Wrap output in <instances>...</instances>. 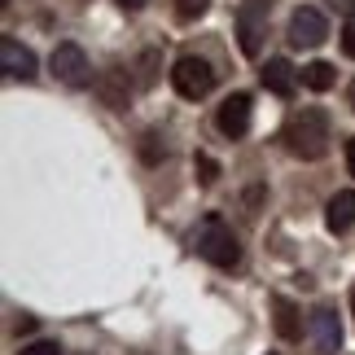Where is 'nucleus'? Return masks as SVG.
<instances>
[{"instance_id": "obj_13", "label": "nucleus", "mask_w": 355, "mask_h": 355, "mask_svg": "<svg viewBox=\"0 0 355 355\" xmlns=\"http://www.w3.org/2000/svg\"><path fill=\"white\" fill-rule=\"evenodd\" d=\"M272 311H277V334L285 338V343H298V338H303V320H298V307H294L285 294H277V298H272Z\"/></svg>"}, {"instance_id": "obj_19", "label": "nucleus", "mask_w": 355, "mask_h": 355, "mask_svg": "<svg viewBox=\"0 0 355 355\" xmlns=\"http://www.w3.org/2000/svg\"><path fill=\"white\" fill-rule=\"evenodd\" d=\"M343 53L355 58V18H347V26H343Z\"/></svg>"}, {"instance_id": "obj_18", "label": "nucleus", "mask_w": 355, "mask_h": 355, "mask_svg": "<svg viewBox=\"0 0 355 355\" xmlns=\"http://www.w3.org/2000/svg\"><path fill=\"white\" fill-rule=\"evenodd\" d=\"M18 355H62V347L53 343V338H40V343H26Z\"/></svg>"}, {"instance_id": "obj_20", "label": "nucleus", "mask_w": 355, "mask_h": 355, "mask_svg": "<svg viewBox=\"0 0 355 355\" xmlns=\"http://www.w3.org/2000/svg\"><path fill=\"white\" fill-rule=\"evenodd\" d=\"M18 334H35V316H22L18 320Z\"/></svg>"}, {"instance_id": "obj_6", "label": "nucleus", "mask_w": 355, "mask_h": 355, "mask_svg": "<svg viewBox=\"0 0 355 355\" xmlns=\"http://www.w3.org/2000/svg\"><path fill=\"white\" fill-rule=\"evenodd\" d=\"M250 114H254V101L245 97V92H233V97L220 105V114H215V128H220L228 141H241V136L250 132Z\"/></svg>"}, {"instance_id": "obj_3", "label": "nucleus", "mask_w": 355, "mask_h": 355, "mask_svg": "<svg viewBox=\"0 0 355 355\" xmlns=\"http://www.w3.org/2000/svg\"><path fill=\"white\" fill-rule=\"evenodd\" d=\"M171 84H175V92H180L184 101H202V97H211V88H215V71H211L207 58L184 53V58L171 66Z\"/></svg>"}, {"instance_id": "obj_24", "label": "nucleus", "mask_w": 355, "mask_h": 355, "mask_svg": "<svg viewBox=\"0 0 355 355\" xmlns=\"http://www.w3.org/2000/svg\"><path fill=\"white\" fill-rule=\"evenodd\" d=\"M351 311H355V290H351Z\"/></svg>"}, {"instance_id": "obj_8", "label": "nucleus", "mask_w": 355, "mask_h": 355, "mask_svg": "<svg viewBox=\"0 0 355 355\" xmlns=\"http://www.w3.org/2000/svg\"><path fill=\"white\" fill-rule=\"evenodd\" d=\"M0 71L26 84V79H35V53L26 44H18L13 35H0Z\"/></svg>"}, {"instance_id": "obj_1", "label": "nucleus", "mask_w": 355, "mask_h": 355, "mask_svg": "<svg viewBox=\"0 0 355 355\" xmlns=\"http://www.w3.org/2000/svg\"><path fill=\"white\" fill-rule=\"evenodd\" d=\"M281 141H285V149H290L294 158H303V162L324 158V154H329V141H334L329 114H324L320 105H303V110H294L290 123L281 128Z\"/></svg>"}, {"instance_id": "obj_9", "label": "nucleus", "mask_w": 355, "mask_h": 355, "mask_svg": "<svg viewBox=\"0 0 355 355\" xmlns=\"http://www.w3.org/2000/svg\"><path fill=\"white\" fill-rule=\"evenodd\" d=\"M311 343H316L320 355H338V347H343V324H338L334 307H316V311H311Z\"/></svg>"}, {"instance_id": "obj_4", "label": "nucleus", "mask_w": 355, "mask_h": 355, "mask_svg": "<svg viewBox=\"0 0 355 355\" xmlns=\"http://www.w3.org/2000/svg\"><path fill=\"white\" fill-rule=\"evenodd\" d=\"M268 9L272 0H245L237 9V40L245 58H259L263 53V35H268Z\"/></svg>"}, {"instance_id": "obj_12", "label": "nucleus", "mask_w": 355, "mask_h": 355, "mask_svg": "<svg viewBox=\"0 0 355 355\" xmlns=\"http://www.w3.org/2000/svg\"><path fill=\"white\" fill-rule=\"evenodd\" d=\"M97 92H101V101L110 105V110H123V105H128V97H132V79H128V71H123V66L105 71V75L97 79Z\"/></svg>"}, {"instance_id": "obj_14", "label": "nucleus", "mask_w": 355, "mask_h": 355, "mask_svg": "<svg viewBox=\"0 0 355 355\" xmlns=\"http://www.w3.org/2000/svg\"><path fill=\"white\" fill-rule=\"evenodd\" d=\"M334 79H338V71H334L329 62H307V66H303V84H307L311 92H329Z\"/></svg>"}, {"instance_id": "obj_5", "label": "nucleus", "mask_w": 355, "mask_h": 355, "mask_svg": "<svg viewBox=\"0 0 355 355\" xmlns=\"http://www.w3.org/2000/svg\"><path fill=\"white\" fill-rule=\"evenodd\" d=\"M49 71H53V79H62L66 88H84L92 79V66H88V58H84L79 44H58V49H53Z\"/></svg>"}, {"instance_id": "obj_10", "label": "nucleus", "mask_w": 355, "mask_h": 355, "mask_svg": "<svg viewBox=\"0 0 355 355\" xmlns=\"http://www.w3.org/2000/svg\"><path fill=\"white\" fill-rule=\"evenodd\" d=\"M259 79H263V88L272 92V97H281V101H290L298 92V71L285 58H268V66L259 71Z\"/></svg>"}, {"instance_id": "obj_23", "label": "nucleus", "mask_w": 355, "mask_h": 355, "mask_svg": "<svg viewBox=\"0 0 355 355\" xmlns=\"http://www.w3.org/2000/svg\"><path fill=\"white\" fill-rule=\"evenodd\" d=\"M347 101H351V110H355V84H351V88H347Z\"/></svg>"}, {"instance_id": "obj_15", "label": "nucleus", "mask_w": 355, "mask_h": 355, "mask_svg": "<svg viewBox=\"0 0 355 355\" xmlns=\"http://www.w3.org/2000/svg\"><path fill=\"white\" fill-rule=\"evenodd\" d=\"M207 9H211V0H175V18L180 22H198Z\"/></svg>"}, {"instance_id": "obj_17", "label": "nucleus", "mask_w": 355, "mask_h": 355, "mask_svg": "<svg viewBox=\"0 0 355 355\" xmlns=\"http://www.w3.org/2000/svg\"><path fill=\"white\" fill-rule=\"evenodd\" d=\"M141 154H145V162H149V167H158V162L167 158V145H158V132H149V136H145Z\"/></svg>"}, {"instance_id": "obj_7", "label": "nucleus", "mask_w": 355, "mask_h": 355, "mask_svg": "<svg viewBox=\"0 0 355 355\" xmlns=\"http://www.w3.org/2000/svg\"><path fill=\"white\" fill-rule=\"evenodd\" d=\"M324 35H329V26H324L320 9H294V18H290V44L294 49H316V44H324Z\"/></svg>"}, {"instance_id": "obj_25", "label": "nucleus", "mask_w": 355, "mask_h": 355, "mask_svg": "<svg viewBox=\"0 0 355 355\" xmlns=\"http://www.w3.org/2000/svg\"><path fill=\"white\" fill-rule=\"evenodd\" d=\"M5 5H9V0H0V9H5Z\"/></svg>"}, {"instance_id": "obj_21", "label": "nucleus", "mask_w": 355, "mask_h": 355, "mask_svg": "<svg viewBox=\"0 0 355 355\" xmlns=\"http://www.w3.org/2000/svg\"><path fill=\"white\" fill-rule=\"evenodd\" d=\"M119 5H123V9H128V13H136V9H145V5H149V0H119Z\"/></svg>"}, {"instance_id": "obj_11", "label": "nucleus", "mask_w": 355, "mask_h": 355, "mask_svg": "<svg viewBox=\"0 0 355 355\" xmlns=\"http://www.w3.org/2000/svg\"><path fill=\"white\" fill-rule=\"evenodd\" d=\"M351 224H355V189H343V193H334L329 207H324V228L343 237Z\"/></svg>"}, {"instance_id": "obj_22", "label": "nucleus", "mask_w": 355, "mask_h": 355, "mask_svg": "<svg viewBox=\"0 0 355 355\" xmlns=\"http://www.w3.org/2000/svg\"><path fill=\"white\" fill-rule=\"evenodd\" d=\"M347 167H351V175H355V136L347 141Z\"/></svg>"}, {"instance_id": "obj_2", "label": "nucleus", "mask_w": 355, "mask_h": 355, "mask_svg": "<svg viewBox=\"0 0 355 355\" xmlns=\"http://www.w3.org/2000/svg\"><path fill=\"white\" fill-rule=\"evenodd\" d=\"M189 245H193L198 259H207V263L233 272L241 263V245L233 237V228H228L220 215H202V220L193 224V233H189Z\"/></svg>"}, {"instance_id": "obj_16", "label": "nucleus", "mask_w": 355, "mask_h": 355, "mask_svg": "<svg viewBox=\"0 0 355 355\" xmlns=\"http://www.w3.org/2000/svg\"><path fill=\"white\" fill-rule=\"evenodd\" d=\"M193 167H198V180H202V184H215V180H220V162H215L211 154H198Z\"/></svg>"}]
</instances>
